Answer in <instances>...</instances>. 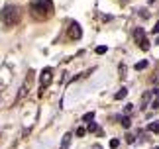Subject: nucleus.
I'll return each mask as SVG.
<instances>
[{"mask_svg":"<svg viewBox=\"0 0 159 149\" xmlns=\"http://www.w3.org/2000/svg\"><path fill=\"white\" fill-rule=\"evenodd\" d=\"M155 43H159V37H157V41H155Z\"/></svg>","mask_w":159,"mask_h":149,"instance_id":"nucleus-24","label":"nucleus"},{"mask_svg":"<svg viewBox=\"0 0 159 149\" xmlns=\"http://www.w3.org/2000/svg\"><path fill=\"white\" fill-rule=\"evenodd\" d=\"M153 149H159V147H153Z\"/></svg>","mask_w":159,"mask_h":149,"instance_id":"nucleus-26","label":"nucleus"},{"mask_svg":"<svg viewBox=\"0 0 159 149\" xmlns=\"http://www.w3.org/2000/svg\"><path fill=\"white\" fill-rule=\"evenodd\" d=\"M147 130H149V131H155V134H159V122H153V124H149V126H147Z\"/></svg>","mask_w":159,"mask_h":149,"instance_id":"nucleus-9","label":"nucleus"},{"mask_svg":"<svg viewBox=\"0 0 159 149\" xmlns=\"http://www.w3.org/2000/svg\"><path fill=\"white\" fill-rule=\"evenodd\" d=\"M153 32H155V33H159V22L155 24V28H153Z\"/></svg>","mask_w":159,"mask_h":149,"instance_id":"nucleus-23","label":"nucleus"},{"mask_svg":"<svg viewBox=\"0 0 159 149\" xmlns=\"http://www.w3.org/2000/svg\"><path fill=\"white\" fill-rule=\"evenodd\" d=\"M126 141H128V143H134L136 139H134V135H130V134H128V135H126Z\"/></svg>","mask_w":159,"mask_h":149,"instance_id":"nucleus-21","label":"nucleus"},{"mask_svg":"<svg viewBox=\"0 0 159 149\" xmlns=\"http://www.w3.org/2000/svg\"><path fill=\"white\" fill-rule=\"evenodd\" d=\"M94 149H102V147H94Z\"/></svg>","mask_w":159,"mask_h":149,"instance_id":"nucleus-25","label":"nucleus"},{"mask_svg":"<svg viewBox=\"0 0 159 149\" xmlns=\"http://www.w3.org/2000/svg\"><path fill=\"white\" fill-rule=\"evenodd\" d=\"M51 79H53V69L51 67H45V69L41 71V77H39V86L45 89L47 84L51 83Z\"/></svg>","mask_w":159,"mask_h":149,"instance_id":"nucleus-4","label":"nucleus"},{"mask_svg":"<svg viewBox=\"0 0 159 149\" xmlns=\"http://www.w3.org/2000/svg\"><path fill=\"white\" fill-rule=\"evenodd\" d=\"M0 18H2V24L4 26H8V28H14L16 24L20 22V10L16 8V6L8 4L2 8V14H0Z\"/></svg>","mask_w":159,"mask_h":149,"instance_id":"nucleus-2","label":"nucleus"},{"mask_svg":"<svg viewBox=\"0 0 159 149\" xmlns=\"http://www.w3.org/2000/svg\"><path fill=\"white\" fill-rule=\"evenodd\" d=\"M151 106H153V108H159V96L153 100V104H151Z\"/></svg>","mask_w":159,"mask_h":149,"instance_id":"nucleus-22","label":"nucleus"},{"mask_svg":"<svg viewBox=\"0 0 159 149\" xmlns=\"http://www.w3.org/2000/svg\"><path fill=\"white\" fill-rule=\"evenodd\" d=\"M126 94H128V89H120L114 94V100H122V98H126Z\"/></svg>","mask_w":159,"mask_h":149,"instance_id":"nucleus-7","label":"nucleus"},{"mask_svg":"<svg viewBox=\"0 0 159 149\" xmlns=\"http://www.w3.org/2000/svg\"><path fill=\"white\" fill-rule=\"evenodd\" d=\"M149 80H151L153 84H159V67H157V69L153 71V74L149 77Z\"/></svg>","mask_w":159,"mask_h":149,"instance_id":"nucleus-8","label":"nucleus"},{"mask_svg":"<svg viewBox=\"0 0 159 149\" xmlns=\"http://www.w3.org/2000/svg\"><path fill=\"white\" fill-rule=\"evenodd\" d=\"M33 73H35V71H30V74H28V79H26V83H24L22 90H20V94H18V100H22V98L26 96V94H28L30 86H32V80H33Z\"/></svg>","mask_w":159,"mask_h":149,"instance_id":"nucleus-5","label":"nucleus"},{"mask_svg":"<svg viewBox=\"0 0 159 149\" xmlns=\"http://www.w3.org/2000/svg\"><path fill=\"white\" fill-rule=\"evenodd\" d=\"M118 120H120V124H122L124 128H130V124H132V122L128 120V118H118Z\"/></svg>","mask_w":159,"mask_h":149,"instance_id":"nucleus-13","label":"nucleus"},{"mask_svg":"<svg viewBox=\"0 0 159 149\" xmlns=\"http://www.w3.org/2000/svg\"><path fill=\"white\" fill-rule=\"evenodd\" d=\"M134 39H136L138 43H141L145 39V32H143V28H136L134 30Z\"/></svg>","mask_w":159,"mask_h":149,"instance_id":"nucleus-6","label":"nucleus"},{"mask_svg":"<svg viewBox=\"0 0 159 149\" xmlns=\"http://www.w3.org/2000/svg\"><path fill=\"white\" fill-rule=\"evenodd\" d=\"M120 77H122V79H124V77H126V67H124V65L120 67Z\"/></svg>","mask_w":159,"mask_h":149,"instance_id":"nucleus-20","label":"nucleus"},{"mask_svg":"<svg viewBox=\"0 0 159 149\" xmlns=\"http://www.w3.org/2000/svg\"><path fill=\"white\" fill-rule=\"evenodd\" d=\"M132 110H134V106H132V104H128V106L124 108V112H126V114H132Z\"/></svg>","mask_w":159,"mask_h":149,"instance_id":"nucleus-18","label":"nucleus"},{"mask_svg":"<svg viewBox=\"0 0 159 149\" xmlns=\"http://www.w3.org/2000/svg\"><path fill=\"white\" fill-rule=\"evenodd\" d=\"M140 47L143 49V51H147V49H149V41H147V39H143V41L140 43Z\"/></svg>","mask_w":159,"mask_h":149,"instance_id":"nucleus-14","label":"nucleus"},{"mask_svg":"<svg viewBox=\"0 0 159 149\" xmlns=\"http://www.w3.org/2000/svg\"><path fill=\"white\" fill-rule=\"evenodd\" d=\"M67 35H69V39H73V41H77V39H81L83 37V28H81L77 22H71L69 26V32H67Z\"/></svg>","mask_w":159,"mask_h":149,"instance_id":"nucleus-3","label":"nucleus"},{"mask_svg":"<svg viewBox=\"0 0 159 149\" xmlns=\"http://www.w3.org/2000/svg\"><path fill=\"white\" fill-rule=\"evenodd\" d=\"M106 51H108V49H106V47H104V45L96 47V53H98V55H104V53H106Z\"/></svg>","mask_w":159,"mask_h":149,"instance_id":"nucleus-16","label":"nucleus"},{"mask_svg":"<svg viewBox=\"0 0 159 149\" xmlns=\"http://www.w3.org/2000/svg\"><path fill=\"white\" fill-rule=\"evenodd\" d=\"M69 143H71V134H65V137H63V141H61V147H67Z\"/></svg>","mask_w":159,"mask_h":149,"instance_id":"nucleus-12","label":"nucleus"},{"mask_svg":"<svg viewBox=\"0 0 159 149\" xmlns=\"http://www.w3.org/2000/svg\"><path fill=\"white\" fill-rule=\"evenodd\" d=\"M92 118H94V112H87V114L83 116V122H89V124H90V122H92Z\"/></svg>","mask_w":159,"mask_h":149,"instance_id":"nucleus-11","label":"nucleus"},{"mask_svg":"<svg viewBox=\"0 0 159 149\" xmlns=\"http://www.w3.org/2000/svg\"><path fill=\"white\" fill-rule=\"evenodd\" d=\"M118 143H120V141H118V139H110V147H118Z\"/></svg>","mask_w":159,"mask_h":149,"instance_id":"nucleus-19","label":"nucleus"},{"mask_svg":"<svg viewBox=\"0 0 159 149\" xmlns=\"http://www.w3.org/2000/svg\"><path fill=\"white\" fill-rule=\"evenodd\" d=\"M32 8V16L38 20H45L49 16H53V2L51 0H38V2H32L30 4Z\"/></svg>","mask_w":159,"mask_h":149,"instance_id":"nucleus-1","label":"nucleus"},{"mask_svg":"<svg viewBox=\"0 0 159 149\" xmlns=\"http://www.w3.org/2000/svg\"><path fill=\"white\" fill-rule=\"evenodd\" d=\"M98 130H100V128L96 126L94 122H90V124H89V131H98Z\"/></svg>","mask_w":159,"mask_h":149,"instance_id":"nucleus-15","label":"nucleus"},{"mask_svg":"<svg viewBox=\"0 0 159 149\" xmlns=\"http://www.w3.org/2000/svg\"><path fill=\"white\" fill-rule=\"evenodd\" d=\"M147 67V61H138L136 63V71H143Z\"/></svg>","mask_w":159,"mask_h":149,"instance_id":"nucleus-10","label":"nucleus"},{"mask_svg":"<svg viewBox=\"0 0 159 149\" xmlns=\"http://www.w3.org/2000/svg\"><path fill=\"white\" fill-rule=\"evenodd\" d=\"M84 134H87V130H84V128H79V130H77V135H79V137H83Z\"/></svg>","mask_w":159,"mask_h":149,"instance_id":"nucleus-17","label":"nucleus"}]
</instances>
